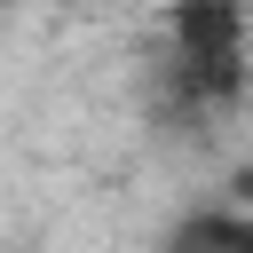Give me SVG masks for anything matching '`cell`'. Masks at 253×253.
<instances>
[{
	"instance_id": "obj_1",
	"label": "cell",
	"mask_w": 253,
	"mask_h": 253,
	"mask_svg": "<svg viewBox=\"0 0 253 253\" xmlns=\"http://www.w3.org/2000/svg\"><path fill=\"white\" fill-rule=\"evenodd\" d=\"M166 71L190 103H229L245 87V16H237V0H174Z\"/></svg>"
},
{
	"instance_id": "obj_2",
	"label": "cell",
	"mask_w": 253,
	"mask_h": 253,
	"mask_svg": "<svg viewBox=\"0 0 253 253\" xmlns=\"http://www.w3.org/2000/svg\"><path fill=\"white\" fill-rule=\"evenodd\" d=\"M174 253H253V213H190L174 229Z\"/></svg>"
}]
</instances>
